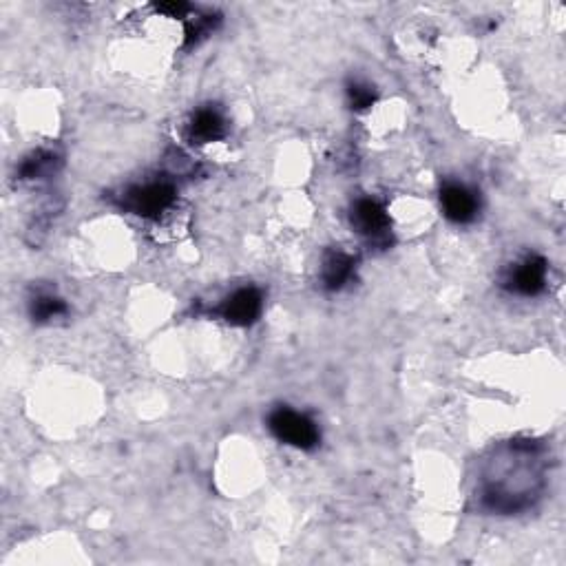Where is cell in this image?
<instances>
[{
	"instance_id": "obj_9",
	"label": "cell",
	"mask_w": 566,
	"mask_h": 566,
	"mask_svg": "<svg viewBox=\"0 0 566 566\" xmlns=\"http://www.w3.org/2000/svg\"><path fill=\"white\" fill-rule=\"evenodd\" d=\"M354 268H356V259L352 255L343 253V250H330L326 259H323V268H321L323 288L330 292L341 290L345 283L352 279Z\"/></svg>"
},
{
	"instance_id": "obj_1",
	"label": "cell",
	"mask_w": 566,
	"mask_h": 566,
	"mask_svg": "<svg viewBox=\"0 0 566 566\" xmlns=\"http://www.w3.org/2000/svg\"><path fill=\"white\" fill-rule=\"evenodd\" d=\"M542 487L540 447L533 440H511L485 474L482 502L496 513H516L533 505Z\"/></svg>"
},
{
	"instance_id": "obj_2",
	"label": "cell",
	"mask_w": 566,
	"mask_h": 566,
	"mask_svg": "<svg viewBox=\"0 0 566 566\" xmlns=\"http://www.w3.org/2000/svg\"><path fill=\"white\" fill-rule=\"evenodd\" d=\"M175 186L166 180L135 184L120 197V206L144 219H157L175 204Z\"/></svg>"
},
{
	"instance_id": "obj_8",
	"label": "cell",
	"mask_w": 566,
	"mask_h": 566,
	"mask_svg": "<svg viewBox=\"0 0 566 566\" xmlns=\"http://www.w3.org/2000/svg\"><path fill=\"white\" fill-rule=\"evenodd\" d=\"M226 135V120L215 107H202L193 113L188 122V140L193 144H208L217 142Z\"/></svg>"
},
{
	"instance_id": "obj_6",
	"label": "cell",
	"mask_w": 566,
	"mask_h": 566,
	"mask_svg": "<svg viewBox=\"0 0 566 566\" xmlns=\"http://www.w3.org/2000/svg\"><path fill=\"white\" fill-rule=\"evenodd\" d=\"M544 283H547V261L538 255H531L520 261L516 268L509 270L505 279V286L511 292H518V295L524 297L540 295L544 290Z\"/></svg>"
},
{
	"instance_id": "obj_7",
	"label": "cell",
	"mask_w": 566,
	"mask_h": 566,
	"mask_svg": "<svg viewBox=\"0 0 566 566\" xmlns=\"http://www.w3.org/2000/svg\"><path fill=\"white\" fill-rule=\"evenodd\" d=\"M440 204H443L445 217L454 224H469L478 215V195L463 184H445L440 191Z\"/></svg>"
},
{
	"instance_id": "obj_11",
	"label": "cell",
	"mask_w": 566,
	"mask_h": 566,
	"mask_svg": "<svg viewBox=\"0 0 566 566\" xmlns=\"http://www.w3.org/2000/svg\"><path fill=\"white\" fill-rule=\"evenodd\" d=\"M31 319L38 323H47L51 319H58L62 314H67V303L60 297L51 295V292H38V295L29 303Z\"/></svg>"
},
{
	"instance_id": "obj_4",
	"label": "cell",
	"mask_w": 566,
	"mask_h": 566,
	"mask_svg": "<svg viewBox=\"0 0 566 566\" xmlns=\"http://www.w3.org/2000/svg\"><path fill=\"white\" fill-rule=\"evenodd\" d=\"M350 222L356 233L363 235L374 246L390 244V217L385 206L372 197L356 199L350 213Z\"/></svg>"
},
{
	"instance_id": "obj_3",
	"label": "cell",
	"mask_w": 566,
	"mask_h": 566,
	"mask_svg": "<svg viewBox=\"0 0 566 566\" xmlns=\"http://www.w3.org/2000/svg\"><path fill=\"white\" fill-rule=\"evenodd\" d=\"M268 427L281 443L297 449H314L321 438L319 427L314 425L312 418L290 410V407H277L268 418Z\"/></svg>"
},
{
	"instance_id": "obj_5",
	"label": "cell",
	"mask_w": 566,
	"mask_h": 566,
	"mask_svg": "<svg viewBox=\"0 0 566 566\" xmlns=\"http://www.w3.org/2000/svg\"><path fill=\"white\" fill-rule=\"evenodd\" d=\"M261 308H264V301H261V292L257 288H239L222 303L219 314L230 326L246 328L259 319Z\"/></svg>"
},
{
	"instance_id": "obj_12",
	"label": "cell",
	"mask_w": 566,
	"mask_h": 566,
	"mask_svg": "<svg viewBox=\"0 0 566 566\" xmlns=\"http://www.w3.org/2000/svg\"><path fill=\"white\" fill-rule=\"evenodd\" d=\"M348 102L354 111H365L376 102V91L368 82L354 80L348 85Z\"/></svg>"
},
{
	"instance_id": "obj_10",
	"label": "cell",
	"mask_w": 566,
	"mask_h": 566,
	"mask_svg": "<svg viewBox=\"0 0 566 566\" xmlns=\"http://www.w3.org/2000/svg\"><path fill=\"white\" fill-rule=\"evenodd\" d=\"M60 166V155L51 149H38L31 155H27L23 164L18 169V180L31 182V180H43V177L56 173Z\"/></svg>"
},
{
	"instance_id": "obj_13",
	"label": "cell",
	"mask_w": 566,
	"mask_h": 566,
	"mask_svg": "<svg viewBox=\"0 0 566 566\" xmlns=\"http://www.w3.org/2000/svg\"><path fill=\"white\" fill-rule=\"evenodd\" d=\"M157 12H162L171 18H186L188 12H191V5L186 3H160L157 5Z\"/></svg>"
}]
</instances>
